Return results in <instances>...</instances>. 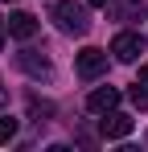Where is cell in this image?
<instances>
[{
	"label": "cell",
	"mask_w": 148,
	"mask_h": 152,
	"mask_svg": "<svg viewBox=\"0 0 148 152\" xmlns=\"http://www.w3.org/2000/svg\"><path fill=\"white\" fill-rule=\"evenodd\" d=\"M4 25H8V37H17V41H29V37L37 33V17H29V12H12Z\"/></svg>",
	"instance_id": "cell-7"
},
{
	"label": "cell",
	"mask_w": 148,
	"mask_h": 152,
	"mask_svg": "<svg viewBox=\"0 0 148 152\" xmlns=\"http://www.w3.org/2000/svg\"><path fill=\"white\" fill-rule=\"evenodd\" d=\"M29 115H33L37 124H41L45 115H53V103H37V99H29Z\"/></svg>",
	"instance_id": "cell-10"
},
{
	"label": "cell",
	"mask_w": 148,
	"mask_h": 152,
	"mask_svg": "<svg viewBox=\"0 0 148 152\" xmlns=\"http://www.w3.org/2000/svg\"><path fill=\"white\" fill-rule=\"evenodd\" d=\"M132 127H136V119H132V115H123V111H107V115L99 119L103 140H123V136H132Z\"/></svg>",
	"instance_id": "cell-4"
},
{
	"label": "cell",
	"mask_w": 148,
	"mask_h": 152,
	"mask_svg": "<svg viewBox=\"0 0 148 152\" xmlns=\"http://www.w3.org/2000/svg\"><path fill=\"white\" fill-rule=\"evenodd\" d=\"M4 99H8V91H4V82H0V107H4Z\"/></svg>",
	"instance_id": "cell-15"
},
{
	"label": "cell",
	"mask_w": 148,
	"mask_h": 152,
	"mask_svg": "<svg viewBox=\"0 0 148 152\" xmlns=\"http://www.w3.org/2000/svg\"><path fill=\"white\" fill-rule=\"evenodd\" d=\"M4 37H8V25H4V21H0V45H4Z\"/></svg>",
	"instance_id": "cell-14"
},
{
	"label": "cell",
	"mask_w": 148,
	"mask_h": 152,
	"mask_svg": "<svg viewBox=\"0 0 148 152\" xmlns=\"http://www.w3.org/2000/svg\"><path fill=\"white\" fill-rule=\"evenodd\" d=\"M115 107H119V91L115 86H99V91H91V99H86V111L91 115H107Z\"/></svg>",
	"instance_id": "cell-6"
},
{
	"label": "cell",
	"mask_w": 148,
	"mask_h": 152,
	"mask_svg": "<svg viewBox=\"0 0 148 152\" xmlns=\"http://www.w3.org/2000/svg\"><path fill=\"white\" fill-rule=\"evenodd\" d=\"M140 82H144V86H148V62H144V66H140Z\"/></svg>",
	"instance_id": "cell-13"
},
{
	"label": "cell",
	"mask_w": 148,
	"mask_h": 152,
	"mask_svg": "<svg viewBox=\"0 0 148 152\" xmlns=\"http://www.w3.org/2000/svg\"><path fill=\"white\" fill-rule=\"evenodd\" d=\"M144 12L148 8L140 0H119V4H115V17H119V21H136V17H144Z\"/></svg>",
	"instance_id": "cell-8"
},
{
	"label": "cell",
	"mask_w": 148,
	"mask_h": 152,
	"mask_svg": "<svg viewBox=\"0 0 148 152\" xmlns=\"http://www.w3.org/2000/svg\"><path fill=\"white\" fill-rule=\"evenodd\" d=\"M17 66H21L29 78H49V74H53L49 58H45V53H37V50H21V53H17Z\"/></svg>",
	"instance_id": "cell-5"
},
{
	"label": "cell",
	"mask_w": 148,
	"mask_h": 152,
	"mask_svg": "<svg viewBox=\"0 0 148 152\" xmlns=\"http://www.w3.org/2000/svg\"><path fill=\"white\" fill-rule=\"evenodd\" d=\"M86 4H91V8H107L111 0H86Z\"/></svg>",
	"instance_id": "cell-12"
},
{
	"label": "cell",
	"mask_w": 148,
	"mask_h": 152,
	"mask_svg": "<svg viewBox=\"0 0 148 152\" xmlns=\"http://www.w3.org/2000/svg\"><path fill=\"white\" fill-rule=\"evenodd\" d=\"M49 21L62 29V33H70V37H86V33H91L86 4H74V0H58V4L49 8Z\"/></svg>",
	"instance_id": "cell-1"
},
{
	"label": "cell",
	"mask_w": 148,
	"mask_h": 152,
	"mask_svg": "<svg viewBox=\"0 0 148 152\" xmlns=\"http://www.w3.org/2000/svg\"><path fill=\"white\" fill-rule=\"evenodd\" d=\"M12 136H17V119L12 115H0V144H8Z\"/></svg>",
	"instance_id": "cell-9"
},
{
	"label": "cell",
	"mask_w": 148,
	"mask_h": 152,
	"mask_svg": "<svg viewBox=\"0 0 148 152\" xmlns=\"http://www.w3.org/2000/svg\"><path fill=\"white\" fill-rule=\"evenodd\" d=\"M132 103H136V107H148V86H144V82L132 86Z\"/></svg>",
	"instance_id": "cell-11"
},
{
	"label": "cell",
	"mask_w": 148,
	"mask_h": 152,
	"mask_svg": "<svg viewBox=\"0 0 148 152\" xmlns=\"http://www.w3.org/2000/svg\"><path fill=\"white\" fill-rule=\"evenodd\" d=\"M140 53H144V33H127V29L115 33V41H111V58H115V62H127V66H132Z\"/></svg>",
	"instance_id": "cell-3"
},
{
	"label": "cell",
	"mask_w": 148,
	"mask_h": 152,
	"mask_svg": "<svg viewBox=\"0 0 148 152\" xmlns=\"http://www.w3.org/2000/svg\"><path fill=\"white\" fill-rule=\"evenodd\" d=\"M78 78L82 82H95V78H103L107 74V50H95V45H86V50L78 53Z\"/></svg>",
	"instance_id": "cell-2"
}]
</instances>
